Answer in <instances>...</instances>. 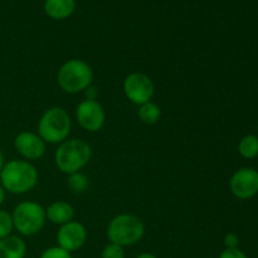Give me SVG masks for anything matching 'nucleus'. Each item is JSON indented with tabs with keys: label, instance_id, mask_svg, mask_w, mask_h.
<instances>
[{
	"label": "nucleus",
	"instance_id": "nucleus-11",
	"mask_svg": "<svg viewBox=\"0 0 258 258\" xmlns=\"http://www.w3.org/2000/svg\"><path fill=\"white\" fill-rule=\"evenodd\" d=\"M15 150L25 160H38L45 154V143L38 134L22 131L14 140Z\"/></svg>",
	"mask_w": 258,
	"mask_h": 258
},
{
	"label": "nucleus",
	"instance_id": "nucleus-22",
	"mask_svg": "<svg viewBox=\"0 0 258 258\" xmlns=\"http://www.w3.org/2000/svg\"><path fill=\"white\" fill-rule=\"evenodd\" d=\"M223 242L226 248H238L239 237L237 236L236 233H233V232H231V233H227L226 236H224Z\"/></svg>",
	"mask_w": 258,
	"mask_h": 258
},
{
	"label": "nucleus",
	"instance_id": "nucleus-16",
	"mask_svg": "<svg viewBox=\"0 0 258 258\" xmlns=\"http://www.w3.org/2000/svg\"><path fill=\"white\" fill-rule=\"evenodd\" d=\"M238 153L244 159H254L258 156V136L246 135L238 144Z\"/></svg>",
	"mask_w": 258,
	"mask_h": 258
},
{
	"label": "nucleus",
	"instance_id": "nucleus-17",
	"mask_svg": "<svg viewBox=\"0 0 258 258\" xmlns=\"http://www.w3.org/2000/svg\"><path fill=\"white\" fill-rule=\"evenodd\" d=\"M68 188L76 194L83 193L88 188V178L83 173H73L68 175Z\"/></svg>",
	"mask_w": 258,
	"mask_h": 258
},
{
	"label": "nucleus",
	"instance_id": "nucleus-14",
	"mask_svg": "<svg viewBox=\"0 0 258 258\" xmlns=\"http://www.w3.org/2000/svg\"><path fill=\"white\" fill-rule=\"evenodd\" d=\"M27 253L25 242L18 236L0 239V258H24Z\"/></svg>",
	"mask_w": 258,
	"mask_h": 258
},
{
	"label": "nucleus",
	"instance_id": "nucleus-6",
	"mask_svg": "<svg viewBox=\"0 0 258 258\" xmlns=\"http://www.w3.org/2000/svg\"><path fill=\"white\" fill-rule=\"evenodd\" d=\"M13 223L18 233L22 236H34L44 227L47 217L45 209L35 202H22L13 211Z\"/></svg>",
	"mask_w": 258,
	"mask_h": 258
},
{
	"label": "nucleus",
	"instance_id": "nucleus-8",
	"mask_svg": "<svg viewBox=\"0 0 258 258\" xmlns=\"http://www.w3.org/2000/svg\"><path fill=\"white\" fill-rule=\"evenodd\" d=\"M76 118L83 130L88 133H97L105 125L106 113L102 105L97 101L85 100L78 103L76 108Z\"/></svg>",
	"mask_w": 258,
	"mask_h": 258
},
{
	"label": "nucleus",
	"instance_id": "nucleus-25",
	"mask_svg": "<svg viewBox=\"0 0 258 258\" xmlns=\"http://www.w3.org/2000/svg\"><path fill=\"white\" fill-rule=\"evenodd\" d=\"M4 199H5V190H4V188H3V186L0 185V206H2V204H3Z\"/></svg>",
	"mask_w": 258,
	"mask_h": 258
},
{
	"label": "nucleus",
	"instance_id": "nucleus-18",
	"mask_svg": "<svg viewBox=\"0 0 258 258\" xmlns=\"http://www.w3.org/2000/svg\"><path fill=\"white\" fill-rule=\"evenodd\" d=\"M13 228H14V223H13L12 214L0 209V239L12 236Z\"/></svg>",
	"mask_w": 258,
	"mask_h": 258
},
{
	"label": "nucleus",
	"instance_id": "nucleus-23",
	"mask_svg": "<svg viewBox=\"0 0 258 258\" xmlns=\"http://www.w3.org/2000/svg\"><path fill=\"white\" fill-rule=\"evenodd\" d=\"M85 92H86V97H87L86 100L96 101V98H97V96H98L97 88L93 87V86H90V87H88Z\"/></svg>",
	"mask_w": 258,
	"mask_h": 258
},
{
	"label": "nucleus",
	"instance_id": "nucleus-19",
	"mask_svg": "<svg viewBox=\"0 0 258 258\" xmlns=\"http://www.w3.org/2000/svg\"><path fill=\"white\" fill-rule=\"evenodd\" d=\"M101 258H125V249L123 247L115 243H108L103 247L101 252Z\"/></svg>",
	"mask_w": 258,
	"mask_h": 258
},
{
	"label": "nucleus",
	"instance_id": "nucleus-24",
	"mask_svg": "<svg viewBox=\"0 0 258 258\" xmlns=\"http://www.w3.org/2000/svg\"><path fill=\"white\" fill-rule=\"evenodd\" d=\"M136 258H158L156 256H154L153 253H148V252H145V253H141L139 254Z\"/></svg>",
	"mask_w": 258,
	"mask_h": 258
},
{
	"label": "nucleus",
	"instance_id": "nucleus-10",
	"mask_svg": "<svg viewBox=\"0 0 258 258\" xmlns=\"http://www.w3.org/2000/svg\"><path fill=\"white\" fill-rule=\"evenodd\" d=\"M86 241H87V229L77 221H71L63 224L57 232L58 246L70 253L82 248Z\"/></svg>",
	"mask_w": 258,
	"mask_h": 258
},
{
	"label": "nucleus",
	"instance_id": "nucleus-5",
	"mask_svg": "<svg viewBox=\"0 0 258 258\" xmlns=\"http://www.w3.org/2000/svg\"><path fill=\"white\" fill-rule=\"evenodd\" d=\"M144 234H145V224L134 214H117L111 219L107 226L108 241L121 247L138 243L143 239Z\"/></svg>",
	"mask_w": 258,
	"mask_h": 258
},
{
	"label": "nucleus",
	"instance_id": "nucleus-4",
	"mask_svg": "<svg viewBox=\"0 0 258 258\" xmlns=\"http://www.w3.org/2000/svg\"><path fill=\"white\" fill-rule=\"evenodd\" d=\"M72 120L62 107H50L43 112L38 121V135L45 144H60L68 139Z\"/></svg>",
	"mask_w": 258,
	"mask_h": 258
},
{
	"label": "nucleus",
	"instance_id": "nucleus-2",
	"mask_svg": "<svg viewBox=\"0 0 258 258\" xmlns=\"http://www.w3.org/2000/svg\"><path fill=\"white\" fill-rule=\"evenodd\" d=\"M92 149L83 139H68L59 144L54 154V163L58 170L70 174L82 170L91 160Z\"/></svg>",
	"mask_w": 258,
	"mask_h": 258
},
{
	"label": "nucleus",
	"instance_id": "nucleus-21",
	"mask_svg": "<svg viewBox=\"0 0 258 258\" xmlns=\"http://www.w3.org/2000/svg\"><path fill=\"white\" fill-rule=\"evenodd\" d=\"M219 258H248L239 248H226L219 254Z\"/></svg>",
	"mask_w": 258,
	"mask_h": 258
},
{
	"label": "nucleus",
	"instance_id": "nucleus-1",
	"mask_svg": "<svg viewBox=\"0 0 258 258\" xmlns=\"http://www.w3.org/2000/svg\"><path fill=\"white\" fill-rule=\"evenodd\" d=\"M0 180L4 190L13 194H25L37 185L38 170L28 160H12L3 166Z\"/></svg>",
	"mask_w": 258,
	"mask_h": 258
},
{
	"label": "nucleus",
	"instance_id": "nucleus-9",
	"mask_svg": "<svg viewBox=\"0 0 258 258\" xmlns=\"http://www.w3.org/2000/svg\"><path fill=\"white\" fill-rule=\"evenodd\" d=\"M229 189L236 198L246 201L258 194V171L253 168H241L232 175Z\"/></svg>",
	"mask_w": 258,
	"mask_h": 258
},
{
	"label": "nucleus",
	"instance_id": "nucleus-3",
	"mask_svg": "<svg viewBox=\"0 0 258 258\" xmlns=\"http://www.w3.org/2000/svg\"><path fill=\"white\" fill-rule=\"evenodd\" d=\"M57 82L66 93L85 92L93 82V70L82 59H68L63 63L57 73Z\"/></svg>",
	"mask_w": 258,
	"mask_h": 258
},
{
	"label": "nucleus",
	"instance_id": "nucleus-20",
	"mask_svg": "<svg viewBox=\"0 0 258 258\" xmlns=\"http://www.w3.org/2000/svg\"><path fill=\"white\" fill-rule=\"evenodd\" d=\"M40 258H72V256L70 252L60 248L59 246H54L44 249L43 253L40 254Z\"/></svg>",
	"mask_w": 258,
	"mask_h": 258
},
{
	"label": "nucleus",
	"instance_id": "nucleus-12",
	"mask_svg": "<svg viewBox=\"0 0 258 258\" xmlns=\"http://www.w3.org/2000/svg\"><path fill=\"white\" fill-rule=\"evenodd\" d=\"M45 217L50 223L63 226V224L73 221L75 208L67 202L57 201L48 206V208L45 209Z\"/></svg>",
	"mask_w": 258,
	"mask_h": 258
},
{
	"label": "nucleus",
	"instance_id": "nucleus-13",
	"mask_svg": "<svg viewBox=\"0 0 258 258\" xmlns=\"http://www.w3.org/2000/svg\"><path fill=\"white\" fill-rule=\"evenodd\" d=\"M76 9V0H45L44 12L48 17L62 20L71 17Z\"/></svg>",
	"mask_w": 258,
	"mask_h": 258
},
{
	"label": "nucleus",
	"instance_id": "nucleus-15",
	"mask_svg": "<svg viewBox=\"0 0 258 258\" xmlns=\"http://www.w3.org/2000/svg\"><path fill=\"white\" fill-rule=\"evenodd\" d=\"M139 118L143 121L146 125H155L161 116V110L156 103L154 102H146L144 105L139 106L138 111Z\"/></svg>",
	"mask_w": 258,
	"mask_h": 258
},
{
	"label": "nucleus",
	"instance_id": "nucleus-26",
	"mask_svg": "<svg viewBox=\"0 0 258 258\" xmlns=\"http://www.w3.org/2000/svg\"><path fill=\"white\" fill-rule=\"evenodd\" d=\"M4 155H3L2 150H0V173H2L3 170V166H4Z\"/></svg>",
	"mask_w": 258,
	"mask_h": 258
},
{
	"label": "nucleus",
	"instance_id": "nucleus-7",
	"mask_svg": "<svg viewBox=\"0 0 258 258\" xmlns=\"http://www.w3.org/2000/svg\"><path fill=\"white\" fill-rule=\"evenodd\" d=\"M123 93L130 102L141 106L150 102L155 93V86L145 73L133 72L123 80Z\"/></svg>",
	"mask_w": 258,
	"mask_h": 258
}]
</instances>
